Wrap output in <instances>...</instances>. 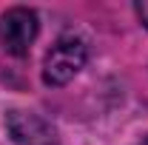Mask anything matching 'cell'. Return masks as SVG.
Masks as SVG:
<instances>
[{"label": "cell", "instance_id": "5", "mask_svg": "<svg viewBox=\"0 0 148 145\" xmlns=\"http://www.w3.org/2000/svg\"><path fill=\"white\" fill-rule=\"evenodd\" d=\"M137 145H148V137H143V140H140V142H137Z\"/></svg>", "mask_w": 148, "mask_h": 145}, {"label": "cell", "instance_id": "2", "mask_svg": "<svg viewBox=\"0 0 148 145\" xmlns=\"http://www.w3.org/2000/svg\"><path fill=\"white\" fill-rule=\"evenodd\" d=\"M37 31H40L37 12L26 9V6H14L0 17V46L12 57L29 54L32 43L37 40Z\"/></svg>", "mask_w": 148, "mask_h": 145}, {"label": "cell", "instance_id": "1", "mask_svg": "<svg viewBox=\"0 0 148 145\" xmlns=\"http://www.w3.org/2000/svg\"><path fill=\"white\" fill-rule=\"evenodd\" d=\"M88 60V43L80 34H63L54 40V46L46 51L43 60V83L46 85H69L77 74L83 71Z\"/></svg>", "mask_w": 148, "mask_h": 145}, {"label": "cell", "instance_id": "4", "mask_svg": "<svg viewBox=\"0 0 148 145\" xmlns=\"http://www.w3.org/2000/svg\"><path fill=\"white\" fill-rule=\"evenodd\" d=\"M137 17H140V23L148 29V0H143V3H137Z\"/></svg>", "mask_w": 148, "mask_h": 145}, {"label": "cell", "instance_id": "3", "mask_svg": "<svg viewBox=\"0 0 148 145\" xmlns=\"http://www.w3.org/2000/svg\"><path fill=\"white\" fill-rule=\"evenodd\" d=\"M6 131L17 145H57V131L51 128V122L34 111H9Z\"/></svg>", "mask_w": 148, "mask_h": 145}]
</instances>
